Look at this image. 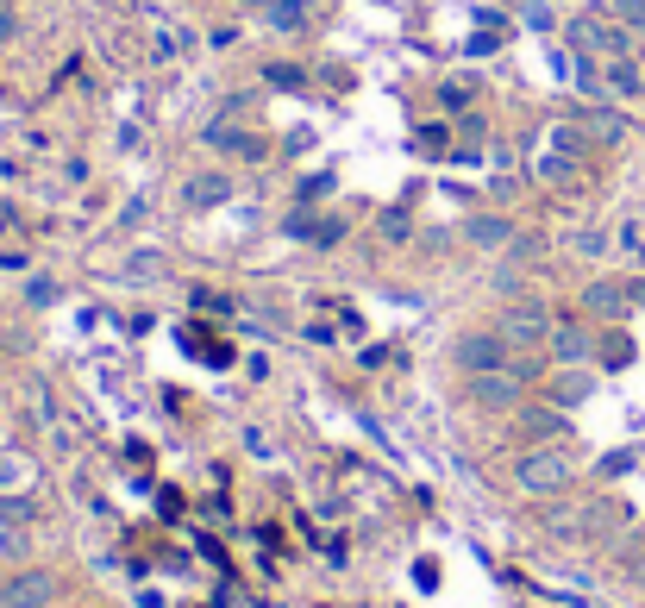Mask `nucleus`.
I'll return each instance as SVG.
<instances>
[{
	"instance_id": "nucleus-9",
	"label": "nucleus",
	"mask_w": 645,
	"mask_h": 608,
	"mask_svg": "<svg viewBox=\"0 0 645 608\" xmlns=\"http://www.w3.org/2000/svg\"><path fill=\"white\" fill-rule=\"evenodd\" d=\"M627 295H633V289H620V283H589V289H583V308L614 320V314H627Z\"/></svg>"
},
{
	"instance_id": "nucleus-4",
	"label": "nucleus",
	"mask_w": 645,
	"mask_h": 608,
	"mask_svg": "<svg viewBox=\"0 0 645 608\" xmlns=\"http://www.w3.org/2000/svg\"><path fill=\"white\" fill-rule=\"evenodd\" d=\"M0 602L7 608H51L57 602V571H19L0 583Z\"/></svg>"
},
{
	"instance_id": "nucleus-20",
	"label": "nucleus",
	"mask_w": 645,
	"mask_h": 608,
	"mask_svg": "<svg viewBox=\"0 0 645 608\" xmlns=\"http://www.w3.org/2000/svg\"><path fill=\"white\" fill-rule=\"evenodd\" d=\"M82 608H88V602H82Z\"/></svg>"
},
{
	"instance_id": "nucleus-2",
	"label": "nucleus",
	"mask_w": 645,
	"mask_h": 608,
	"mask_svg": "<svg viewBox=\"0 0 645 608\" xmlns=\"http://www.w3.org/2000/svg\"><path fill=\"white\" fill-rule=\"evenodd\" d=\"M514 477H520V489H533V496H558V489L570 483V458L558 446H539V452H527L514 464Z\"/></svg>"
},
{
	"instance_id": "nucleus-7",
	"label": "nucleus",
	"mask_w": 645,
	"mask_h": 608,
	"mask_svg": "<svg viewBox=\"0 0 645 608\" xmlns=\"http://www.w3.org/2000/svg\"><path fill=\"white\" fill-rule=\"evenodd\" d=\"M220 201H232V176H195L182 189V207H195V214L201 207H220Z\"/></svg>"
},
{
	"instance_id": "nucleus-14",
	"label": "nucleus",
	"mask_w": 645,
	"mask_h": 608,
	"mask_svg": "<svg viewBox=\"0 0 645 608\" xmlns=\"http://www.w3.org/2000/svg\"><path fill=\"white\" fill-rule=\"evenodd\" d=\"M608 82L620 88V95H633V88H639V76H633V63H620V57H614V69H608Z\"/></svg>"
},
{
	"instance_id": "nucleus-13",
	"label": "nucleus",
	"mask_w": 645,
	"mask_h": 608,
	"mask_svg": "<svg viewBox=\"0 0 645 608\" xmlns=\"http://www.w3.org/2000/svg\"><path fill=\"white\" fill-rule=\"evenodd\" d=\"M382 232H389V239H408V232H414V220L401 214V207H389V214H382Z\"/></svg>"
},
{
	"instance_id": "nucleus-3",
	"label": "nucleus",
	"mask_w": 645,
	"mask_h": 608,
	"mask_svg": "<svg viewBox=\"0 0 645 608\" xmlns=\"http://www.w3.org/2000/svg\"><path fill=\"white\" fill-rule=\"evenodd\" d=\"M495 333L508 345H533V339H552V314L539 308V301H514V308H501Z\"/></svg>"
},
{
	"instance_id": "nucleus-18",
	"label": "nucleus",
	"mask_w": 645,
	"mask_h": 608,
	"mask_svg": "<svg viewBox=\"0 0 645 608\" xmlns=\"http://www.w3.org/2000/svg\"><path fill=\"white\" fill-rule=\"evenodd\" d=\"M620 19H627V26H639V32H645V0H620Z\"/></svg>"
},
{
	"instance_id": "nucleus-6",
	"label": "nucleus",
	"mask_w": 645,
	"mask_h": 608,
	"mask_svg": "<svg viewBox=\"0 0 645 608\" xmlns=\"http://www.w3.org/2000/svg\"><path fill=\"white\" fill-rule=\"evenodd\" d=\"M570 44H577V51H608V57H627V38H620L614 26H602V19H577V26H570Z\"/></svg>"
},
{
	"instance_id": "nucleus-12",
	"label": "nucleus",
	"mask_w": 645,
	"mask_h": 608,
	"mask_svg": "<svg viewBox=\"0 0 645 608\" xmlns=\"http://www.w3.org/2000/svg\"><path fill=\"white\" fill-rule=\"evenodd\" d=\"M270 26H276V32H301V26H307V0H276Z\"/></svg>"
},
{
	"instance_id": "nucleus-17",
	"label": "nucleus",
	"mask_w": 645,
	"mask_h": 608,
	"mask_svg": "<svg viewBox=\"0 0 645 608\" xmlns=\"http://www.w3.org/2000/svg\"><path fill=\"white\" fill-rule=\"evenodd\" d=\"M0 558H26V533H0Z\"/></svg>"
},
{
	"instance_id": "nucleus-15",
	"label": "nucleus",
	"mask_w": 645,
	"mask_h": 608,
	"mask_svg": "<svg viewBox=\"0 0 645 608\" xmlns=\"http://www.w3.org/2000/svg\"><path fill=\"white\" fill-rule=\"evenodd\" d=\"M32 308H51V301H57V283H51V276H32Z\"/></svg>"
},
{
	"instance_id": "nucleus-10",
	"label": "nucleus",
	"mask_w": 645,
	"mask_h": 608,
	"mask_svg": "<svg viewBox=\"0 0 645 608\" xmlns=\"http://www.w3.org/2000/svg\"><path fill=\"white\" fill-rule=\"evenodd\" d=\"M464 239H470V245H483V251H495V245H508L514 232H508V220H470V226H464Z\"/></svg>"
},
{
	"instance_id": "nucleus-5",
	"label": "nucleus",
	"mask_w": 645,
	"mask_h": 608,
	"mask_svg": "<svg viewBox=\"0 0 645 608\" xmlns=\"http://www.w3.org/2000/svg\"><path fill=\"white\" fill-rule=\"evenodd\" d=\"M470 402L476 408H514L520 402V370H483V377H470Z\"/></svg>"
},
{
	"instance_id": "nucleus-11",
	"label": "nucleus",
	"mask_w": 645,
	"mask_h": 608,
	"mask_svg": "<svg viewBox=\"0 0 645 608\" xmlns=\"http://www.w3.org/2000/svg\"><path fill=\"white\" fill-rule=\"evenodd\" d=\"M583 126H589L595 138H608V145H614V138H627V120H620V113H602V107H589Z\"/></svg>"
},
{
	"instance_id": "nucleus-16",
	"label": "nucleus",
	"mask_w": 645,
	"mask_h": 608,
	"mask_svg": "<svg viewBox=\"0 0 645 608\" xmlns=\"http://www.w3.org/2000/svg\"><path fill=\"white\" fill-rule=\"evenodd\" d=\"M552 145H564V151H583V145H589V138H583L577 126H558V132H552Z\"/></svg>"
},
{
	"instance_id": "nucleus-19",
	"label": "nucleus",
	"mask_w": 645,
	"mask_h": 608,
	"mask_svg": "<svg viewBox=\"0 0 645 608\" xmlns=\"http://www.w3.org/2000/svg\"><path fill=\"white\" fill-rule=\"evenodd\" d=\"M589 395V377H564V402H583Z\"/></svg>"
},
{
	"instance_id": "nucleus-8",
	"label": "nucleus",
	"mask_w": 645,
	"mask_h": 608,
	"mask_svg": "<svg viewBox=\"0 0 645 608\" xmlns=\"http://www.w3.org/2000/svg\"><path fill=\"white\" fill-rule=\"evenodd\" d=\"M552 352H558V364H583L589 352H595V345H589V333H583V326H552Z\"/></svg>"
},
{
	"instance_id": "nucleus-1",
	"label": "nucleus",
	"mask_w": 645,
	"mask_h": 608,
	"mask_svg": "<svg viewBox=\"0 0 645 608\" xmlns=\"http://www.w3.org/2000/svg\"><path fill=\"white\" fill-rule=\"evenodd\" d=\"M451 364H458L464 377L508 370V339H501V333H458V339H451Z\"/></svg>"
}]
</instances>
